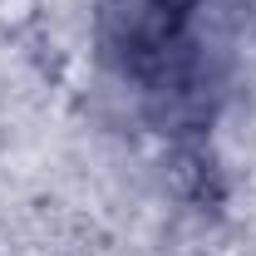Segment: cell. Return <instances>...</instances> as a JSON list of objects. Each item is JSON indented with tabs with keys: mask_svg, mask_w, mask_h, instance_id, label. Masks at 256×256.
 <instances>
[{
	"mask_svg": "<svg viewBox=\"0 0 256 256\" xmlns=\"http://www.w3.org/2000/svg\"><path fill=\"white\" fill-rule=\"evenodd\" d=\"M148 5H153L158 15H188L192 5H202V0H148Z\"/></svg>",
	"mask_w": 256,
	"mask_h": 256,
	"instance_id": "cell-1",
	"label": "cell"
}]
</instances>
